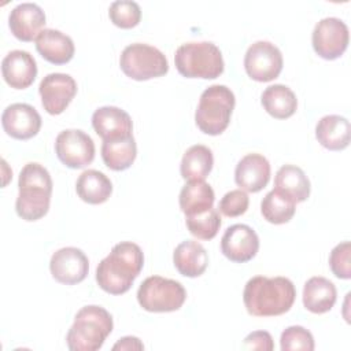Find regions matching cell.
Wrapping results in <instances>:
<instances>
[{"label": "cell", "mask_w": 351, "mask_h": 351, "mask_svg": "<svg viewBox=\"0 0 351 351\" xmlns=\"http://www.w3.org/2000/svg\"><path fill=\"white\" fill-rule=\"evenodd\" d=\"M143 265L144 255L141 248L136 243L121 241L100 261L96 269V281L107 293L122 295L130 289Z\"/></svg>", "instance_id": "obj_1"}, {"label": "cell", "mask_w": 351, "mask_h": 351, "mask_svg": "<svg viewBox=\"0 0 351 351\" xmlns=\"http://www.w3.org/2000/svg\"><path fill=\"white\" fill-rule=\"evenodd\" d=\"M295 298V285L287 277L255 276L247 281L243 292L244 306L255 317L281 315L292 307Z\"/></svg>", "instance_id": "obj_2"}, {"label": "cell", "mask_w": 351, "mask_h": 351, "mask_svg": "<svg viewBox=\"0 0 351 351\" xmlns=\"http://www.w3.org/2000/svg\"><path fill=\"white\" fill-rule=\"evenodd\" d=\"M18 186L16 214L29 222L43 218L49 210L53 186L49 171L40 163L30 162L22 167Z\"/></svg>", "instance_id": "obj_3"}, {"label": "cell", "mask_w": 351, "mask_h": 351, "mask_svg": "<svg viewBox=\"0 0 351 351\" xmlns=\"http://www.w3.org/2000/svg\"><path fill=\"white\" fill-rule=\"evenodd\" d=\"M111 314L96 304L82 307L74 317L66 341L71 351H96L112 332Z\"/></svg>", "instance_id": "obj_4"}, {"label": "cell", "mask_w": 351, "mask_h": 351, "mask_svg": "<svg viewBox=\"0 0 351 351\" xmlns=\"http://www.w3.org/2000/svg\"><path fill=\"white\" fill-rule=\"evenodd\" d=\"M178 73L186 78L214 80L223 73L225 64L219 48L210 43H185L174 55Z\"/></svg>", "instance_id": "obj_5"}, {"label": "cell", "mask_w": 351, "mask_h": 351, "mask_svg": "<svg viewBox=\"0 0 351 351\" xmlns=\"http://www.w3.org/2000/svg\"><path fill=\"white\" fill-rule=\"evenodd\" d=\"M234 103V95L228 86H208L200 95L195 112V122L197 128L210 136L221 134L230 122Z\"/></svg>", "instance_id": "obj_6"}, {"label": "cell", "mask_w": 351, "mask_h": 351, "mask_svg": "<svg viewBox=\"0 0 351 351\" xmlns=\"http://www.w3.org/2000/svg\"><path fill=\"white\" fill-rule=\"evenodd\" d=\"M186 299L181 282L160 276L145 278L137 291L138 304L151 313H169L178 310Z\"/></svg>", "instance_id": "obj_7"}, {"label": "cell", "mask_w": 351, "mask_h": 351, "mask_svg": "<svg viewBox=\"0 0 351 351\" xmlns=\"http://www.w3.org/2000/svg\"><path fill=\"white\" fill-rule=\"evenodd\" d=\"M119 66L129 78L136 81L162 77L169 71V63L165 53L158 48L143 43L128 45L121 53Z\"/></svg>", "instance_id": "obj_8"}, {"label": "cell", "mask_w": 351, "mask_h": 351, "mask_svg": "<svg viewBox=\"0 0 351 351\" xmlns=\"http://www.w3.org/2000/svg\"><path fill=\"white\" fill-rule=\"evenodd\" d=\"M282 53L270 41L251 44L244 56V69L250 78L258 82H269L277 78L282 70Z\"/></svg>", "instance_id": "obj_9"}, {"label": "cell", "mask_w": 351, "mask_h": 351, "mask_svg": "<svg viewBox=\"0 0 351 351\" xmlns=\"http://www.w3.org/2000/svg\"><path fill=\"white\" fill-rule=\"evenodd\" d=\"M58 159L70 169H82L95 159V143L80 129H66L55 140Z\"/></svg>", "instance_id": "obj_10"}, {"label": "cell", "mask_w": 351, "mask_h": 351, "mask_svg": "<svg viewBox=\"0 0 351 351\" xmlns=\"http://www.w3.org/2000/svg\"><path fill=\"white\" fill-rule=\"evenodd\" d=\"M348 27L347 25L335 16L321 19L311 36V43L315 53L326 60H335L340 58L348 47Z\"/></svg>", "instance_id": "obj_11"}, {"label": "cell", "mask_w": 351, "mask_h": 351, "mask_svg": "<svg viewBox=\"0 0 351 351\" xmlns=\"http://www.w3.org/2000/svg\"><path fill=\"white\" fill-rule=\"evenodd\" d=\"M38 92L44 110L51 115H59L74 99L77 84L69 74L51 73L41 80Z\"/></svg>", "instance_id": "obj_12"}, {"label": "cell", "mask_w": 351, "mask_h": 351, "mask_svg": "<svg viewBox=\"0 0 351 351\" xmlns=\"http://www.w3.org/2000/svg\"><path fill=\"white\" fill-rule=\"evenodd\" d=\"M49 270L58 282L74 285L84 281L88 276L89 261L80 248L64 247L51 256Z\"/></svg>", "instance_id": "obj_13"}, {"label": "cell", "mask_w": 351, "mask_h": 351, "mask_svg": "<svg viewBox=\"0 0 351 351\" xmlns=\"http://www.w3.org/2000/svg\"><path fill=\"white\" fill-rule=\"evenodd\" d=\"M259 250L256 232L244 223L229 226L221 239V251L232 262L244 263L251 261Z\"/></svg>", "instance_id": "obj_14"}, {"label": "cell", "mask_w": 351, "mask_h": 351, "mask_svg": "<svg viewBox=\"0 0 351 351\" xmlns=\"http://www.w3.org/2000/svg\"><path fill=\"white\" fill-rule=\"evenodd\" d=\"M1 125L4 132L12 138L29 140L40 132L41 117L33 106L14 103L3 111Z\"/></svg>", "instance_id": "obj_15"}, {"label": "cell", "mask_w": 351, "mask_h": 351, "mask_svg": "<svg viewBox=\"0 0 351 351\" xmlns=\"http://www.w3.org/2000/svg\"><path fill=\"white\" fill-rule=\"evenodd\" d=\"M92 126L103 141L121 140L133 136V123L130 115L119 107L104 106L92 115Z\"/></svg>", "instance_id": "obj_16"}, {"label": "cell", "mask_w": 351, "mask_h": 351, "mask_svg": "<svg viewBox=\"0 0 351 351\" xmlns=\"http://www.w3.org/2000/svg\"><path fill=\"white\" fill-rule=\"evenodd\" d=\"M8 25L11 33L21 41H33L44 30L45 14L34 3H21L10 12Z\"/></svg>", "instance_id": "obj_17"}, {"label": "cell", "mask_w": 351, "mask_h": 351, "mask_svg": "<svg viewBox=\"0 0 351 351\" xmlns=\"http://www.w3.org/2000/svg\"><path fill=\"white\" fill-rule=\"evenodd\" d=\"M1 73L4 81L11 88L26 89L37 77V63L27 51L15 49L3 59Z\"/></svg>", "instance_id": "obj_18"}, {"label": "cell", "mask_w": 351, "mask_h": 351, "mask_svg": "<svg viewBox=\"0 0 351 351\" xmlns=\"http://www.w3.org/2000/svg\"><path fill=\"white\" fill-rule=\"evenodd\" d=\"M270 180V163L261 154H247L240 159L234 170V181L247 192L262 191Z\"/></svg>", "instance_id": "obj_19"}, {"label": "cell", "mask_w": 351, "mask_h": 351, "mask_svg": "<svg viewBox=\"0 0 351 351\" xmlns=\"http://www.w3.org/2000/svg\"><path fill=\"white\" fill-rule=\"evenodd\" d=\"M37 52L52 64H64L74 56L71 37L55 29H44L36 38Z\"/></svg>", "instance_id": "obj_20"}, {"label": "cell", "mask_w": 351, "mask_h": 351, "mask_svg": "<svg viewBox=\"0 0 351 351\" xmlns=\"http://www.w3.org/2000/svg\"><path fill=\"white\" fill-rule=\"evenodd\" d=\"M173 263L181 276L199 277L207 269L208 255L200 243L185 240L176 247Z\"/></svg>", "instance_id": "obj_21"}, {"label": "cell", "mask_w": 351, "mask_h": 351, "mask_svg": "<svg viewBox=\"0 0 351 351\" xmlns=\"http://www.w3.org/2000/svg\"><path fill=\"white\" fill-rule=\"evenodd\" d=\"M318 143L330 151H341L350 144V122L341 115H325L315 126Z\"/></svg>", "instance_id": "obj_22"}, {"label": "cell", "mask_w": 351, "mask_h": 351, "mask_svg": "<svg viewBox=\"0 0 351 351\" xmlns=\"http://www.w3.org/2000/svg\"><path fill=\"white\" fill-rule=\"evenodd\" d=\"M337 298L335 284L321 276L311 277L303 287V304L314 314H324L329 311Z\"/></svg>", "instance_id": "obj_23"}, {"label": "cell", "mask_w": 351, "mask_h": 351, "mask_svg": "<svg viewBox=\"0 0 351 351\" xmlns=\"http://www.w3.org/2000/svg\"><path fill=\"white\" fill-rule=\"evenodd\" d=\"M274 189L292 202L302 203L310 196V181L300 167L284 165L276 173Z\"/></svg>", "instance_id": "obj_24"}, {"label": "cell", "mask_w": 351, "mask_h": 351, "mask_svg": "<svg viewBox=\"0 0 351 351\" xmlns=\"http://www.w3.org/2000/svg\"><path fill=\"white\" fill-rule=\"evenodd\" d=\"M214 191L210 186V184L204 182V180H196V181H188L181 192H180V208L188 215H196L202 214L210 208H213L214 204Z\"/></svg>", "instance_id": "obj_25"}, {"label": "cell", "mask_w": 351, "mask_h": 351, "mask_svg": "<svg viewBox=\"0 0 351 351\" xmlns=\"http://www.w3.org/2000/svg\"><path fill=\"white\" fill-rule=\"evenodd\" d=\"M75 191L80 199L85 203L101 204L110 197L112 184L104 173L89 169L80 174L75 182Z\"/></svg>", "instance_id": "obj_26"}, {"label": "cell", "mask_w": 351, "mask_h": 351, "mask_svg": "<svg viewBox=\"0 0 351 351\" xmlns=\"http://www.w3.org/2000/svg\"><path fill=\"white\" fill-rule=\"evenodd\" d=\"M261 101L267 114L277 119H287L292 117L298 107V99L295 93L282 84L267 86L262 93Z\"/></svg>", "instance_id": "obj_27"}, {"label": "cell", "mask_w": 351, "mask_h": 351, "mask_svg": "<svg viewBox=\"0 0 351 351\" xmlns=\"http://www.w3.org/2000/svg\"><path fill=\"white\" fill-rule=\"evenodd\" d=\"M214 165V156L208 147L196 144L189 147L181 159L180 173L181 177L186 181L204 180Z\"/></svg>", "instance_id": "obj_28"}, {"label": "cell", "mask_w": 351, "mask_h": 351, "mask_svg": "<svg viewBox=\"0 0 351 351\" xmlns=\"http://www.w3.org/2000/svg\"><path fill=\"white\" fill-rule=\"evenodd\" d=\"M137 155V145L134 137H126L121 140L103 141L101 145V158L104 165L114 170L122 171L132 166Z\"/></svg>", "instance_id": "obj_29"}, {"label": "cell", "mask_w": 351, "mask_h": 351, "mask_svg": "<svg viewBox=\"0 0 351 351\" xmlns=\"http://www.w3.org/2000/svg\"><path fill=\"white\" fill-rule=\"evenodd\" d=\"M296 211V203L278 191H270L261 203V213L263 218L274 225L287 223L292 219Z\"/></svg>", "instance_id": "obj_30"}, {"label": "cell", "mask_w": 351, "mask_h": 351, "mask_svg": "<svg viewBox=\"0 0 351 351\" xmlns=\"http://www.w3.org/2000/svg\"><path fill=\"white\" fill-rule=\"evenodd\" d=\"M189 233L200 240H211L221 228V217L215 208H210L202 214L185 217Z\"/></svg>", "instance_id": "obj_31"}, {"label": "cell", "mask_w": 351, "mask_h": 351, "mask_svg": "<svg viewBox=\"0 0 351 351\" xmlns=\"http://www.w3.org/2000/svg\"><path fill=\"white\" fill-rule=\"evenodd\" d=\"M108 16L115 26L121 29H132L137 26L141 19V8L136 1L118 0L111 3Z\"/></svg>", "instance_id": "obj_32"}, {"label": "cell", "mask_w": 351, "mask_h": 351, "mask_svg": "<svg viewBox=\"0 0 351 351\" xmlns=\"http://www.w3.org/2000/svg\"><path fill=\"white\" fill-rule=\"evenodd\" d=\"M280 346L282 351H291V350L313 351L314 337L306 328L300 325H293V326H288L281 333Z\"/></svg>", "instance_id": "obj_33"}, {"label": "cell", "mask_w": 351, "mask_h": 351, "mask_svg": "<svg viewBox=\"0 0 351 351\" xmlns=\"http://www.w3.org/2000/svg\"><path fill=\"white\" fill-rule=\"evenodd\" d=\"M350 255H351L350 241H343L332 250L329 256V266L337 278H343V280L351 278Z\"/></svg>", "instance_id": "obj_34"}, {"label": "cell", "mask_w": 351, "mask_h": 351, "mask_svg": "<svg viewBox=\"0 0 351 351\" xmlns=\"http://www.w3.org/2000/svg\"><path fill=\"white\" fill-rule=\"evenodd\" d=\"M248 204H250L248 195L243 189H233L223 195L218 208L225 217L233 218L244 214L248 208Z\"/></svg>", "instance_id": "obj_35"}, {"label": "cell", "mask_w": 351, "mask_h": 351, "mask_svg": "<svg viewBox=\"0 0 351 351\" xmlns=\"http://www.w3.org/2000/svg\"><path fill=\"white\" fill-rule=\"evenodd\" d=\"M244 347L250 350L271 351L274 348L271 335L266 330H255L244 339Z\"/></svg>", "instance_id": "obj_36"}, {"label": "cell", "mask_w": 351, "mask_h": 351, "mask_svg": "<svg viewBox=\"0 0 351 351\" xmlns=\"http://www.w3.org/2000/svg\"><path fill=\"white\" fill-rule=\"evenodd\" d=\"M144 346L138 337L134 336H125L119 339L114 346L112 350H143Z\"/></svg>", "instance_id": "obj_37"}]
</instances>
